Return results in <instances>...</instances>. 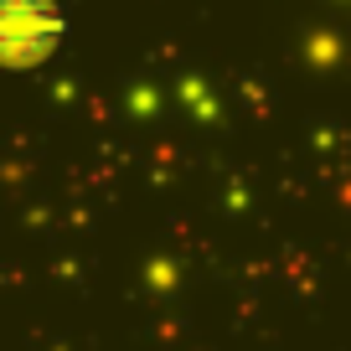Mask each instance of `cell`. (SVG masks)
<instances>
[{"mask_svg": "<svg viewBox=\"0 0 351 351\" xmlns=\"http://www.w3.org/2000/svg\"><path fill=\"white\" fill-rule=\"evenodd\" d=\"M67 21L57 11L52 0H5V11H0V47L11 57V67H36L57 52L62 42Z\"/></svg>", "mask_w": 351, "mask_h": 351, "instance_id": "cell-1", "label": "cell"}]
</instances>
